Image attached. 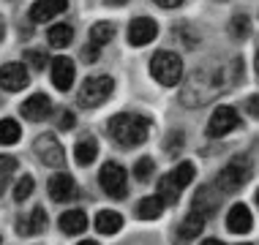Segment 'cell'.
Here are the masks:
<instances>
[{"label":"cell","mask_w":259,"mask_h":245,"mask_svg":"<svg viewBox=\"0 0 259 245\" xmlns=\"http://www.w3.org/2000/svg\"><path fill=\"white\" fill-rule=\"evenodd\" d=\"M150 134V120L142 115H131V112H120L109 120V136L123 147H137L142 144Z\"/></svg>","instance_id":"1"},{"label":"cell","mask_w":259,"mask_h":245,"mask_svg":"<svg viewBox=\"0 0 259 245\" xmlns=\"http://www.w3.org/2000/svg\"><path fill=\"white\" fill-rule=\"evenodd\" d=\"M150 74L164 87H175L180 82V76H183V60L175 52H166V49L164 52H156L150 58Z\"/></svg>","instance_id":"2"},{"label":"cell","mask_w":259,"mask_h":245,"mask_svg":"<svg viewBox=\"0 0 259 245\" xmlns=\"http://www.w3.org/2000/svg\"><path fill=\"white\" fill-rule=\"evenodd\" d=\"M115 93V82L112 76H88L79 87V107L85 109H93V107H101L107 98Z\"/></svg>","instance_id":"3"},{"label":"cell","mask_w":259,"mask_h":245,"mask_svg":"<svg viewBox=\"0 0 259 245\" xmlns=\"http://www.w3.org/2000/svg\"><path fill=\"white\" fill-rule=\"evenodd\" d=\"M99 183L104 188V193L112 196V199H125V193H128V177H125V169L120 164H115V161H109V164L101 166Z\"/></svg>","instance_id":"4"},{"label":"cell","mask_w":259,"mask_h":245,"mask_svg":"<svg viewBox=\"0 0 259 245\" xmlns=\"http://www.w3.org/2000/svg\"><path fill=\"white\" fill-rule=\"evenodd\" d=\"M33 153L44 166H52V169H60L66 164V150H63L60 139L55 134H41L36 142H33Z\"/></svg>","instance_id":"5"},{"label":"cell","mask_w":259,"mask_h":245,"mask_svg":"<svg viewBox=\"0 0 259 245\" xmlns=\"http://www.w3.org/2000/svg\"><path fill=\"white\" fill-rule=\"evenodd\" d=\"M237 125H240V115H237V109H235V107H219L213 115H210L207 134L213 136V139H219V136L232 134Z\"/></svg>","instance_id":"6"},{"label":"cell","mask_w":259,"mask_h":245,"mask_svg":"<svg viewBox=\"0 0 259 245\" xmlns=\"http://www.w3.org/2000/svg\"><path fill=\"white\" fill-rule=\"evenodd\" d=\"M246 180H248V166L240 164V161H232V164L224 166V172L219 174L215 188H219L221 193H235L246 185Z\"/></svg>","instance_id":"7"},{"label":"cell","mask_w":259,"mask_h":245,"mask_svg":"<svg viewBox=\"0 0 259 245\" xmlns=\"http://www.w3.org/2000/svg\"><path fill=\"white\" fill-rule=\"evenodd\" d=\"M0 85L9 93H19L27 87V68L22 63H6L0 66Z\"/></svg>","instance_id":"8"},{"label":"cell","mask_w":259,"mask_h":245,"mask_svg":"<svg viewBox=\"0 0 259 245\" xmlns=\"http://www.w3.org/2000/svg\"><path fill=\"white\" fill-rule=\"evenodd\" d=\"M156 36H158V25L153 22L150 17H137L134 22L128 25V44H134V46L150 44Z\"/></svg>","instance_id":"9"},{"label":"cell","mask_w":259,"mask_h":245,"mask_svg":"<svg viewBox=\"0 0 259 245\" xmlns=\"http://www.w3.org/2000/svg\"><path fill=\"white\" fill-rule=\"evenodd\" d=\"M50 71H52V82H55V87H58L60 93H68V90H71V85H74V76H76L74 63L60 55V58H55V60H52Z\"/></svg>","instance_id":"10"},{"label":"cell","mask_w":259,"mask_h":245,"mask_svg":"<svg viewBox=\"0 0 259 245\" xmlns=\"http://www.w3.org/2000/svg\"><path fill=\"white\" fill-rule=\"evenodd\" d=\"M50 112H52V101L44 93H33L22 104V117H25V120H30V123L47 120V117H50Z\"/></svg>","instance_id":"11"},{"label":"cell","mask_w":259,"mask_h":245,"mask_svg":"<svg viewBox=\"0 0 259 245\" xmlns=\"http://www.w3.org/2000/svg\"><path fill=\"white\" fill-rule=\"evenodd\" d=\"M68 9V0H36L30 6V19L33 22H50V19L60 17Z\"/></svg>","instance_id":"12"},{"label":"cell","mask_w":259,"mask_h":245,"mask_svg":"<svg viewBox=\"0 0 259 245\" xmlns=\"http://www.w3.org/2000/svg\"><path fill=\"white\" fill-rule=\"evenodd\" d=\"M50 196L55 202H68V199H74L76 196V183H74V177L71 174H52L50 177Z\"/></svg>","instance_id":"13"},{"label":"cell","mask_w":259,"mask_h":245,"mask_svg":"<svg viewBox=\"0 0 259 245\" xmlns=\"http://www.w3.org/2000/svg\"><path fill=\"white\" fill-rule=\"evenodd\" d=\"M254 226V218H251V210L246 205H232V210L227 213V229L232 234H246Z\"/></svg>","instance_id":"14"},{"label":"cell","mask_w":259,"mask_h":245,"mask_svg":"<svg viewBox=\"0 0 259 245\" xmlns=\"http://www.w3.org/2000/svg\"><path fill=\"white\" fill-rule=\"evenodd\" d=\"M58 223H60L63 234H82L88 229V215L82 213V210H66Z\"/></svg>","instance_id":"15"},{"label":"cell","mask_w":259,"mask_h":245,"mask_svg":"<svg viewBox=\"0 0 259 245\" xmlns=\"http://www.w3.org/2000/svg\"><path fill=\"white\" fill-rule=\"evenodd\" d=\"M44 226H47V215H44V210H41V207H36L30 215H22V218L17 221V232L22 234V237L38 234Z\"/></svg>","instance_id":"16"},{"label":"cell","mask_w":259,"mask_h":245,"mask_svg":"<svg viewBox=\"0 0 259 245\" xmlns=\"http://www.w3.org/2000/svg\"><path fill=\"white\" fill-rule=\"evenodd\" d=\"M96 156H99V142H96L93 136H85V139H79L74 147V158H76V164L79 166H88V164H93Z\"/></svg>","instance_id":"17"},{"label":"cell","mask_w":259,"mask_h":245,"mask_svg":"<svg viewBox=\"0 0 259 245\" xmlns=\"http://www.w3.org/2000/svg\"><path fill=\"white\" fill-rule=\"evenodd\" d=\"M96 229H99L101 234H115L123 229V215L115 213V210H101L99 215H96Z\"/></svg>","instance_id":"18"},{"label":"cell","mask_w":259,"mask_h":245,"mask_svg":"<svg viewBox=\"0 0 259 245\" xmlns=\"http://www.w3.org/2000/svg\"><path fill=\"white\" fill-rule=\"evenodd\" d=\"M205 215H199V213H188L186 218H183V223H180V237L183 240H194V237H199L202 234V229H205Z\"/></svg>","instance_id":"19"},{"label":"cell","mask_w":259,"mask_h":245,"mask_svg":"<svg viewBox=\"0 0 259 245\" xmlns=\"http://www.w3.org/2000/svg\"><path fill=\"white\" fill-rule=\"evenodd\" d=\"M137 213L142 221H156L161 213H164V205H161L158 196H145V199H139L137 205Z\"/></svg>","instance_id":"20"},{"label":"cell","mask_w":259,"mask_h":245,"mask_svg":"<svg viewBox=\"0 0 259 245\" xmlns=\"http://www.w3.org/2000/svg\"><path fill=\"white\" fill-rule=\"evenodd\" d=\"M194 172H197V169H194L191 161H180V164L169 172V180L175 183V188H178V191H183V188L194 180Z\"/></svg>","instance_id":"21"},{"label":"cell","mask_w":259,"mask_h":245,"mask_svg":"<svg viewBox=\"0 0 259 245\" xmlns=\"http://www.w3.org/2000/svg\"><path fill=\"white\" fill-rule=\"evenodd\" d=\"M47 38H50V44L52 46H68L71 44V38H74V30H71V25H66V22H58V25H52L50 27V33H47Z\"/></svg>","instance_id":"22"},{"label":"cell","mask_w":259,"mask_h":245,"mask_svg":"<svg viewBox=\"0 0 259 245\" xmlns=\"http://www.w3.org/2000/svg\"><path fill=\"white\" fill-rule=\"evenodd\" d=\"M112 38H115V25L112 22H96L93 27H90V44H93L96 49L109 44Z\"/></svg>","instance_id":"23"},{"label":"cell","mask_w":259,"mask_h":245,"mask_svg":"<svg viewBox=\"0 0 259 245\" xmlns=\"http://www.w3.org/2000/svg\"><path fill=\"white\" fill-rule=\"evenodd\" d=\"M19 136H22V128H19L17 120H11V117H3L0 120V144H17Z\"/></svg>","instance_id":"24"},{"label":"cell","mask_w":259,"mask_h":245,"mask_svg":"<svg viewBox=\"0 0 259 245\" xmlns=\"http://www.w3.org/2000/svg\"><path fill=\"white\" fill-rule=\"evenodd\" d=\"M158 199H161V205H178V199H180V191L175 188V183L169 180V174H164V177L158 180Z\"/></svg>","instance_id":"25"},{"label":"cell","mask_w":259,"mask_h":245,"mask_svg":"<svg viewBox=\"0 0 259 245\" xmlns=\"http://www.w3.org/2000/svg\"><path fill=\"white\" fill-rule=\"evenodd\" d=\"M213 210H215V199L210 196V188L202 185L197 191V196H194V213H199V215H205V218H207Z\"/></svg>","instance_id":"26"},{"label":"cell","mask_w":259,"mask_h":245,"mask_svg":"<svg viewBox=\"0 0 259 245\" xmlns=\"http://www.w3.org/2000/svg\"><path fill=\"white\" fill-rule=\"evenodd\" d=\"M153 169H156V164H153V158H139L137 164H134V177L139 180V183H148L150 180V174H153Z\"/></svg>","instance_id":"27"},{"label":"cell","mask_w":259,"mask_h":245,"mask_svg":"<svg viewBox=\"0 0 259 245\" xmlns=\"http://www.w3.org/2000/svg\"><path fill=\"white\" fill-rule=\"evenodd\" d=\"M33 188H36V183H33V177H30V174H25V177L17 183V188H14V202H25L27 196L33 193Z\"/></svg>","instance_id":"28"},{"label":"cell","mask_w":259,"mask_h":245,"mask_svg":"<svg viewBox=\"0 0 259 245\" xmlns=\"http://www.w3.org/2000/svg\"><path fill=\"white\" fill-rule=\"evenodd\" d=\"M229 30H232V36H237V38H246V36H248V30H251L246 14H237V17L232 19V25H229Z\"/></svg>","instance_id":"29"},{"label":"cell","mask_w":259,"mask_h":245,"mask_svg":"<svg viewBox=\"0 0 259 245\" xmlns=\"http://www.w3.org/2000/svg\"><path fill=\"white\" fill-rule=\"evenodd\" d=\"M183 142H186L183 131H172V134H169V139H166V156H169V158H175V156L180 153V147H183Z\"/></svg>","instance_id":"30"},{"label":"cell","mask_w":259,"mask_h":245,"mask_svg":"<svg viewBox=\"0 0 259 245\" xmlns=\"http://www.w3.org/2000/svg\"><path fill=\"white\" fill-rule=\"evenodd\" d=\"M25 60L30 63L33 68H38V71H41L44 66H50V60H47V55H44V52H33V49H30V52H25Z\"/></svg>","instance_id":"31"},{"label":"cell","mask_w":259,"mask_h":245,"mask_svg":"<svg viewBox=\"0 0 259 245\" xmlns=\"http://www.w3.org/2000/svg\"><path fill=\"white\" fill-rule=\"evenodd\" d=\"M14 172H17V158H11V156H0V174L11 177Z\"/></svg>","instance_id":"32"},{"label":"cell","mask_w":259,"mask_h":245,"mask_svg":"<svg viewBox=\"0 0 259 245\" xmlns=\"http://www.w3.org/2000/svg\"><path fill=\"white\" fill-rule=\"evenodd\" d=\"M74 123H76V117L71 115V112H63V117H60V131L74 128Z\"/></svg>","instance_id":"33"},{"label":"cell","mask_w":259,"mask_h":245,"mask_svg":"<svg viewBox=\"0 0 259 245\" xmlns=\"http://www.w3.org/2000/svg\"><path fill=\"white\" fill-rule=\"evenodd\" d=\"M82 58H85V60H96V58H99V49H96L93 44H90V46H85V52H82Z\"/></svg>","instance_id":"34"},{"label":"cell","mask_w":259,"mask_h":245,"mask_svg":"<svg viewBox=\"0 0 259 245\" xmlns=\"http://www.w3.org/2000/svg\"><path fill=\"white\" fill-rule=\"evenodd\" d=\"M180 3L183 0H156V6H161V9H178Z\"/></svg>","instance_id":"35"},{"label":"cell","mask_w":259,"mask_h":245,"mask_svg":"<svg viewBox=\"0 0 259 245\" xmlns=\"http://www.w3.org/2000/svg\"><path fill=\"white\" fill-rule=\"evenodd\" d=\"M248 107H251V115H256V95H251V101H248Z\"/></svg>","instance_id":"36"},{"label":"cell","mask_w":259,"mask_h":245,"mask_svg":"<svg viewBox=\"0 0 259 245\" xmlns=\"http://www.w3.org/2000/svg\"><path fill=\"white\" fill-rule=\"evenodd\" d=\"M6 183H9V177H6V174H0V193L6 191Z\"/></svg>","instance_id":"37"},{"label":"cell","mask_w":259,"mask_h":245,"mask_svg":"<svg viewBox=\"0 0 259 245\" xmlns=\"http://www.w3.org/2000/svg\"><path fill=\"white\" fill-rule=\"evenodd\" d=\"M202 245H224L221 240H202Z\"/></svg>","instance_id":"38"},{"label":"cell","mask_w":259,"mask_h":245,"mask_svg":"<svg viewBox=\"0 0 259 245\" xmlns=\"http://www.w3.org/2000/svg\"><path fill=\"white\" fill-rule=\"evenodd\" d=\"M76 245H99L96 240H82V242H76Z\"/></svg>","instance_id":"39"},{"label":"cell","mask_w":259,"mask_h":245,"mask_svg":"<svg viewBox=\"0 0 259 245\" xmlns=\"http://www.w3.org/2000/svg\"><path fill=\"white\" fill-rule=\"evenodd\" d=\"M109 3H115V6H123V3H128V0H109Z\"/></svg>","instance_id":"40"},{"label":"cell","mask_w":259,"mask_h":245,"mask_svg":"<svg viewBox=\"0 0 259 245\" xmlns=\"http://www.w3.org/2000/svg\"><path fill=\"white\" fill-rule=\"evenodd\" d=\"M240 245H251V242H240Z\"/></svg>","instance_id":"41"}]
</instances>
